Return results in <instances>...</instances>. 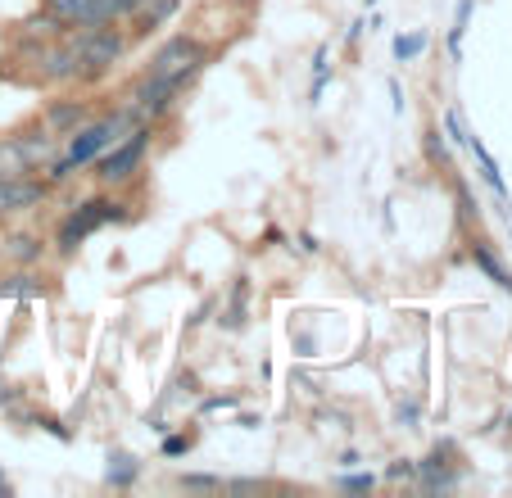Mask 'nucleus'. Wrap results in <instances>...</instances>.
I'll return each instance as SVG.
<instances>
[{"label":"nucleus","instance_id":"nucleus-1","mask_svg":"<svg viewBox=\"0 0 512 498\" xmlns=\"http://www.w3.org/2000/svg\"><path fill=\"white\" fill-rule=\"evenodd\" d=\"M136 118L132 114H123V118H105V123H96V127H82L78 136H73V145H68V154L59 163H50V177L55 182H64L73 168H82V163H91L100 150H109V145L118 141V132H127Z\"/></svg>","mask_w":512,"mask_h":498},{"label":"nucleus","instance_id":"nucleus-2","mask_svg":"<svg viewBox=\"0 0 512 498\" xmlns=\"http://www.w3.org/2000/svg\"><path fill=\"white\" fill-rule=\"evenodd\" d=\"M50 159L46 136H0V177H28Z\"/></svg>","mask_w":512,"mask_h":498},{"label":"nucleus","instance_id":"nucleus-3","mask_svg":"<svg viewBox=\"0 0 512 498\" xmlns=\"http://www.w3.org/2000/svg\"><path fill=\"white\" fill-rule=\"evenodd\" d=\"M200 59H204V50H200V41H191V37H173L164 50L155 55V64H150V77H168V82H186V77L200 68Z\"/></svg>","mask_w":512,"mask_h":498},{"label":"nucleus","instance_id":"nucleus-4","mask_svg":"<svg viewBox=\"0 0 512 498\" xmlns=\"http://www.w3.org/2000/svg\"><path fill=\"white\" fill-rule=\"evenodd\" d=\"M145 145H150V132H145V127H132L127 136H118L114 150L100 159V177H105V182H123V177H132L136 163H141V154H145Z\"/></svg>","mask_w":512,"mask_h":498},{"label":"nucleus","instance_id":"nucleus-5","mask_svg":"<svg viewBox=\"0 0 512 498\" xmlns=\"http://www.w3.org/2000/svg\"><path fill=\"white\" fill-rule=\"evenodd\" d=\"M114 218H118V209H114V204H105V200L82 204V209L73 213L64 227H59V249H64V254H73V249H78L82 240L91 236V231H100L105 222H114Z\"/></svg>","mask_w":512,"mask_h":498},{"label":"nucleus","instance_id":"nucleus-6","mask_svg":"<svg viewBox=\"0 0 512 498\" xmlns=\"http://www.w3.org/2000/svg\"><path fill=\"white\" fill-rule=\"evenodd\" d=\"M73 46H78V64L91 68V73L109 68L118 55H123V37H118V32H109L105 23H100V28H87L78 41H73Z\"/></svg>","mask_w":512,"mask_h":498},{"label":"nucleus","instance_id":"nucleus-7","mask_svg":"<svg viewBox=\"0 0 512 498\" xmlns=\"http://www.w3.org/2000/svg\"><path fill=\"white\" fill-rule=\"evenodd\" d=\"M41 195H46V186L32 182V177H0V218L41 204Z\"/></svg>","mask_w":512,"mask_h":498},{"label":"nucleus","instance_id":"nucleus-8","mask_svg":"<svg viewBox=\"0 0 512 498\" xmlns=\"http://www.w3.org/2000/svg\"><path fill=\"white\" fill-rule=\"evenodd\" d=\"M50 14L59 23H73V28H100V0H46Z\"/></svg>","mask_w":512,"mask_h":498},{"label":"nucleus","instance_id":"nucleus-9","mask_svg":"<svg viewBox=\"0 0 512 498\" xmlns=\"http://www.w3.org/2000/svg\"><path fill=\"white\" fill-rule=\"evenodd\" d=\"M82 118H87V109H82L78 100H68V105H55V109H50V118H46V123L55 127V132H64V127H78Z\"/></svg>","mask_w":512,"mask_h":498},{"label":"nucleus","instance_id":"nucleus-10","mask_svg":"<svg viewBox=\"0 0 512 498\" xmlns=\"http://www.w3.org/2000/svg\"><path fill=\"white\" fill-rule=\"evenodd\" d=\"M422 50H426V32H408V37H395V59H399V64L417 59Z\"/></svg>","mask_w":512,"mask_h":498},{"label":"nucleus","instance_id":"nucleus-11","mask_svg":"<svg viewBox=\"0 0 512 498\" xmlns=\"http://www.w3.org/2000/svg\"><path fill=\"white\" fill-rule=\"evenodd\" d=\"M0 295H14V299H37L41 286L32 277H10V281H0Z\"/></svg>","mask_w":512,"mask_h":498},{"label":"nucleus","instance_id":"nucleus-12","mask_svg":"<svg viewBox=\"0 0 512 498\" xmlns=\"http://www.w3.org/2000/svg\"><path fill=\"white\" fill-rule=\"evenodd\" d=\"M476 263H481V268H485V272H490V277H494V281H499V286H503V290H512V277H508V272H503V268H499V263H494V259H490V249H476Z\"/></svg>","mask_w":512,"mask_h":498},{"label":"nucleus","instance_id":"nucleus-13","mask_svg":"<svg viewBox=\"0 0 512 498\" xmlns=\"http://www.w3.org/2000/svg\"><path fill=\"white\" fill-rule=\"evenodd\" d=\"M136 5H145V0H100V19H114V14H127V10H136Z\"/></svg>","mask_w":512,"mask_h":498},{"label":"nucleus","instance_id":"nucleus-14","mask_svg":"<svg viewBox=\"0 0 512 498\" xmlns=\"http://www.w3.org/2000/svg\"><path fill=\"white\" fill-rule=\"evenodd\" d=\"M118 467H109V480H114V485H127V480L136 476V462L132 458H114Z\"/></svg>","mask_w":512,"mask_h":498},{"label":"nucleus","instance_id":"nucleus-15","mask_svg":"<svg viewBox=\"0 0 512 498\" xmlns=\"http://www.w3.org/2000/svg\"><path fill=\"white\" fill-rule=\"evenodd\" d=\"M145 5H150V0H145ZM173 10H177V0H159V5H150V10H145V23H164Z\"/></svg>","mask_w":512,"mask_h":498},{"label":"nucleus","instance_id":"nucleus-16","mask_svg":"<svg viewBox=\"0 0 512 498\" xmlns=\"http://www.w3.org/2000/svg\"><path fill=\"white\" fill-rule=\"evenodd\" d=\"M14 254H19V259H32V254H37V245H32L28 236H19V240H14Z\"/></svg>","mask_w":512,"mask_h":498},{"label":"nucleus","instance_id":"nucleus-17","mask_svg":"<svg viewBox=\"0 0 512 498\" xmlns=\"http://www.w3.org/2000/svg\"><path fill=\"white\" fill-rule=\"evenodd\" d=\"M340 485H345V489H372V476H345Z\"/></svg>","mask_w":512,"mask_h":498},{"label":"nucleus","instance_id":"nucleus-18","mask_svg":"<svg viewBox=\"0 0 512 498\" xmlns=\"http://www.w3.org/2000/svg\"><path fill=\"white\" fill-rule=\"evenodd\" d=\"M182 485H191V489H213V485H218V480H209V476H186Z\"/></svg>","mask_w":512,"mask_h":498},{"label":"nucleus","instance_id":"nucleus-19","mask_svg":"<svg viewBox=\"0 0 512 498\" xmlns=\"http://www.w3.org/2000/svg\"><path fill=\"white\" fill-rule=\"evenodd\" d=\"M164 453H168V458H177V453H186V440H168V444H164Z\"/></svg>","mask_w":512,"mask_h":498},{"label":"nucleus","instance_id":"nucleus-20","mask_svg":"<svg viewBox=\"0 0 512 498\" xmlns=\"http://www.w3.org/2000/svg\"><path fill=\"white\" fill-rule=\"evenodd\" d=\"M0 489H5V476H0Z\"/></svg>","mask_w":512,"mask_h":498}]
</instances>
